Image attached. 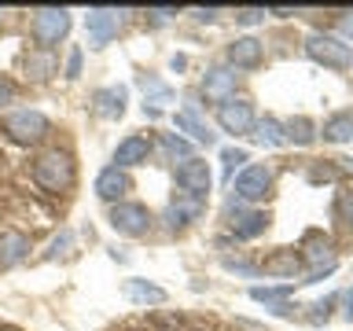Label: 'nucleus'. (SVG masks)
I'll list each match as a JSON object with an SVG mask.
<instances>
[{
    "label": "nucleus",
    "instance_id": "f257e3e1",
    "mask_svg": "<svg viewBox=\"0 0 353 331\" xmlns=\"http://www.w3.org/2000/svg\"><path fill=\"white\" fill-rule=\"evenodd\" d=\"M33 181H37L41 192H48V195H63V192H70V184H74V159L66 151H44L37 154V162H33Z\"/></svg>",
    "mask_w": 353,
    "mask_h": 331
},
{
    "label": "nucleus",
    "instance_id": "f03ea898",
    "mask_svg": "<svg viewBox=\"0 0 353 331\" xmlns=\"http://www.w3.org/2000/svg\"><path fill=\"white\" fill-rule=\"evenodd\" d=\"M305 52L313 63H324L331 70H350L353 66V52L350 44H342L339 37H327V33H309L305 37Z\"/></svg>",
    "mask_w": 353,
    "mask_h": 331
},
{
    "label": "nucleus",
    "instance_id": "7ed1b4c3",
    "mask_svg": "<svg viewBox=\"0 0 353 331\" xmlns=\"http://www.w3.org/2000/svg\"><path fill=\"white\" fill-rule=\"evenodd\" d=\"M48 118L41 114V110H30V107H22V110H11V114L4 118V132L15 143H37L48 137Z\"/></svg>",
    "mask_w": 353,
    "mask_h": 331
},
{
    "label": "nucleus",
    "instance_id": "20e7f679",
    "mask_svg": "<svg viewBox=\"0 0 353 331\" xmlns=\"http://www.w3.org/2000/svg\"><path fill=\"white\" fill-rule=\"evenodd\" d=\"M110 228L118 232V236H129V239H140L151 232V210L140 206V203H114L110 206Z\"/></svg>",
    "mask_w": 353,
    "mask_h": 331
},
{
    "label": "nucleus",
    "instance_id": "39448f33",
    "mask_svg": "<svg viewBox=\"0 0 353 331\" xmlns=\"http://www.w3.org/2000/svg\"><path fill=\"white\" fill-rule=\"evenodd\" d=\"M30 33H33V41H37V44L52 48V44H59L66 33H70V11H63V8H41V11H33Z\"/></svg>",
    "mask_w": 353,
    "mask_h": 331
},
{
    "label": "nucleus",
    "instance_id": "423d86ee",
    "mask_svg": "<svg viewBox=\"0 0 353 331\" xmlns=\"http://www.w3.org/2000/svg\"><path fill=\"white\" fill-rule=\"evenodd\" d=\"M298 254H302V265H309V283L327 276V272H335V250H331V239L320 236V232H309Z\"/></svg>",
    "mask_w": 353,
    "mask_h": 331
},
{
    "label": "nucleus",
    "instance_id": "0eeeda50",
    "mask_svg": "<svg viewBox=\"0 0 353 331\" xmlns=\"http://www.w3.org/2000/svg\"><path fill=\"white\" fill-rule=\"evenodd\" d=\"M176 184H181L188 195L203 199L210 192V184H214V177H210V166L192 154V159H184L181 166H176Z\"/></svg>",
    "mask_w": 353,
    "mask_h": 331
},
{
    "label": "nucleus",
    "instance_id": "6e6552de",
    "mask_svg": "<svg viewBox=\"0 0 353 331\" xmlns=\"http://www.w3.org/2000/svg\"><path fill=\"white\" fill-rule=\"evenodd\" d=\"M217 126L225 132H250L254 129V107L247 99H225V103H217Z\"/></svg>",
    "mask_w": 353,
    "mask_h": 331
},
{
    "label": "nucleus",
    "instance_id": "1a4fd4ad",
    "mask_svg": "<svg viewBox=\"0 0 353 331\" xmlns=\"http://www.w3.org/2000/svg\"><path fill=\"white\" fill-rule=\"evenodd\" d=\"M269 188H272V173L265 166H247L236 177V199H243V203H258V199L269 195Z\"/></svg>",
    "mask_w": 353,
    "mask_h": 331
},
{
    "label": "nucleus",
    "instance_id": "9d476101",
    "mask_svg": "<svg viewBox=\"0 0 353 331\" xmlns=\"http://www.w3.org/2000/svg\"><path fill=\"white\" fill-rule=\"evenodd\" d=\"M85 26H88V44H92V48H103V44L118 33V26H121V11L96 8V11L85 15Z\"/></svg>",
    "mask_w": 353,
    "mask_h": 331
},
{
    "label": "nucleus",
    "instance_id": "9b49d317",
    "mask_svg": "<svg viewBox=\"0 0 353 331\" xmlns=\"http://www.w3.org/2000/svg\"><path fill=\"white\" fill-rule=\"evenodd\" d=\"M129 177L125 170H118V166H107V170H99L96 177V195L103 199V203H121V195L129 192Z\"/></svg>",
    "mask_w": 353,
    "mask_h": 331
},
{
    "label": "nucleus",
    "instance_id": "f8f14e48",
    "mask_svg": "<svg viewBox=\"0 0 353 331\" xmlns=\"http://www.w3.org/2000/svg\"><path fill=\"white\" fill-rule=\"evenodd\" d=\"M203 92L210 99H217V103L232 99V96H236V70H232V66H214V70H206Z\"/></svg>",
    "mask_w": 353,
    "mask_h": 331
},
{
    "label": "nucleus",
    "instance_id": "ddd939ff",
    "mask_svg": "<svg viewBox=\"0 0 353 331\" xmlns=\"http://www.w3.org/2000/svg\"><path fill=\"white\" fill-rule=\"evenodd\" d=\"M148 154H151V140L148 137H125L114 148V166L118 170H125V166H140V162H148Z\"/></svg>",
    "mask_w": 353,
    "mask_h": 331
},
{
    "label": "nucleus",
    "instance_id": "4468645a",
    "mask_svg": "<svg viewBox=\"0 0 353 331\" xmlns=\"http://www.w3.org/2000/svg\"><path fill=\"white\" fill-rule=\"evenodd\" d=\"M228 63H232V70H236V66H243V70L258 66V63H261V41H258V37H239V41H232V44H228Z\"/></svg>",
    "mask_w": 353,
    "mask_h": 331
},
{
    "label": "nucleus",
    "instance_id": "2eb2a0df",
    "mask_svg": "<svg viewBox=\"0 0 353 331\" xmlns=\"http://www.w3.org/2000/svg\"><path fill=\"white\" fill-rule=\"evenodd\" d=\"M261 269L269 276H294L298 269H302V254H298L294 247H280L261 261Z\"/></svg>",
    "mask_w": 353,
    "mask_h": 331
},
{
    "label": "nucleus",
    "instance_id": "dca6fc26",
    "mask_svg": "<svg viewBox=\"0 0 353 331\" xmlns=\"http://www.w3.org/2000/svg\"><path fill=\"white\" fill-rule=\"evenodd\" d=\"M125 88L121 85H110V88H99V92L92 96L96 99V114L99 118H121L125 114Z\"/></svg>",
    "mask_w": 353,
    "mask_h": 331
},
{
    "label": "nucleus",
    "instance_id": "f3484780",
    "mask_svg": "<svg viewBox=\"0 0 353 331\" xmlns=\"http://www.w3.org/2000/svg\"><path fill=\"white\" fill-rule=\"evenodd\" d=\"M26 254H30V239L22 236V232H4V236H0V269L19 265Z\"/></svg>",
    "mask_w": 353,
    "mask_h": 331
},
{
    "label": "nucleus",
    "instance_id": "a211bd4d",
    "mask_svg": "<svg viewBox=\"0 0 353 331\" xmlns=\"http://www.w3.org/2000/svg\"><path fill=\"white\" fill-rule=\"evenodd\" d=\"M121 291H125V298L137 302V305H162L165 302V291L154 287V283H148V280H125Z\"/></svg>",
    "mask_w": 353,
    "mask_h": 331
},
{
    "label": "nucleus",
    "instance_id": "6ab92c4d",
    "mask_svg": "<svg viewBox=\"0 0 353 331\" xmlns=\"http://www.w3.org/2000/svg\"><path fill=\"white\" fill-rule=\"evenodd\" d=\"M203 214V199H195V195H188V199H181V203H170V210H165V221H170V228L176 232V228H184L192 217H199Z\"/></svg>",
    "mask_w": 353,
    "mask_h": 331
},
{
    "label": "nucleus",
    "instance_id": "aec40b11",
    "mask_svg": "<svg viewBox=\"0 0 353 331\" xmlns=\"http://www.w3.org/2000/svg\"><path fill=\"white\" fill-rule=\"evenodd\" d=\"M324 140L327 143H350L353 140V110H339L324 121Z\"/></svg>",
    "mask_w": 353,
    "mask_h": 331
},
{
    "label": "nucleus",
    "instance_id": "412c9836",
    "mask_svg": "<svg viewBox=\"0 0 353 331\" xmlns=\"http://www.w3.org/2000/svg\"><path fill=\"white\" fill-rule=\"evenodd\" d=\"M173 121H176V129L188 132V137H192L195 143H206V148L214 143V132H210V126L195 114V110H181V114H176Z\"/></svg>",
    "mask_w": 353,
    "mask_h": 331
},
{
    "label": "nucleus",
    "instance_id": "4be33fe9",
    "mask_svg": "<svg viewBox=\"0 0 353 331\" xmlns=\"http://www.w3.org/2000/svg\"><path fill=\"white\" fill-rule=\"evenodd\" d=\"M265 225H269V217H265L261 210H250V214H236V217H232V228H236V236H239V239L261 236Z\"/></svg>",
    "mask_w": 353,
    "mask_h": 331
},
{
    "label": "nucleus",
    "instance_id": "5701e85b",
    "mask_svg": "<svg viewBox=\"0 0 353 331\" xmlns=\"http://www.w3.org/2000/svg\"><path fill=\"white\" fill-rule=\"evenodd\" d=\"M55 74V55L52 48H41V52H30L26 55V77H33V81H44V77Z\"/></svg>",
    "mask_w": 353,
    "mask_h": 331
},
{
    "label": "nucleus",
    "instance_id": "b1692460",
    "mask_svg": "<svg viewBox=\"0 0 353 331\" xmlns=\"http://www.w3.org/2000/svg\"><path fill=\"white\" fill-rule=\"evenodd\" d=\"M140 85H143V92H151V96H148V103H143V110H151V114H159V110L173 99L170 85H162L159 77H140Z\"/></svg>",
    "mask_w": 353,
    "mask_h": 331
},
{
    "label": "nucleus",
    "instance_id": "393cba45",
    "mask_svg": "<svg viewBox=\"0 0 353 331\" xmlns=\"http://www.w3.org/2000/svg\"><path fill=\"white\" fill-rule=\"evenodd\" d=\"M283 137L291 143H298V148H309V143L316 140V132H313V121H309V118H291V121H287V129H283Z\"/></svg>",
    "mask_w": 353,
    "mask_h": 331
},
{
    "label": "nucleus",
    "instance_id": "a878e982",
    "mask_svg": "<svg viewBox=\"0 0 353 331\" xmlns=\"http://www.w3.org/2000/svg\"><path fill=\"white\" fill-rule=\"evenodd\" d=\"M258 132H254V137H258L265 148H280V143H287V137H283V126L276 118H265V121H258V126H254Z\"/></svg>",
    "mask_w": 353,
    "mask_h": 331
},
{
    "label": "nucleus",
    "instance_id": "bb28decb",
    "mask_svg": "<svg viewBox=\"0 0 353 331\" xmlns=\"http://www.w3.org/2000/svg\"><path fill=\"white\" fill-rule=\"evenodd\" d=\"M287 294H291V283H280V287H250L254 302H283Z\"/></svg>",
    "mask_w": 353,
    "mask_h": 331
},
{
    "label": "nucleus",
    "instance_id": "cd10ccee",
    "mask_svg": "<svg viewBox=\"0 0 353 331\" xmlns=\"http://www.w3.org/2000/svg\"><path fill=\"white\" fill-rule=\"evenodd\" d=\"M221 162H225V177H232V173H236V166L247 162V151H243V148H225V151H221Z\"/></svg>",
    "mask_w": 353,
    "mask_h": 331
},
{
    "label": "nucleus",
    "instance_id": "c85d7f7f",
    "mask_svg": "<svg viewBox=\"0 0 353 331\" xmlns=\"http://www.w3.org/2000/svg\"><path fill=\"white\" fill-rule=\"evenodd\" d=\"M70 243H74V232H70V228H63L59 236L52 239V247H48V254H44V258H55V254H66V247H70Z\"/></svg>",
    "mask_w": 353,
    "mask_h": 331
},
{
    "label": "nucleus",
    "instance_id": "c756f323",
    "mask_svg": "<svg viewBox=\"0 0 353 331\" xmlns=\"http://www.w3.org/2000/svg\"><path fill=\"white\" fill-rule=\"evenodd\" d=\"M339 214L353 228V192H339Z\"/></svg>",
    "mask_w": 353,
    "mask_h": 331
},
{
    "label": "nucleus",
    "instance_id": "7c9ffc66",
    "mask_svg": "<svg viewBox=\"0 0 353 331\" xmlns=\"http://www.w3.org/2000/svg\"><path fill=\"white\" fill-rule=\"evenodd\" d=\"M165 151L181 154V159H192V148H188V140H181V137H165Z\"/></svg>",
    "mask_w": 353,
    "mask_h": 331
},
{
    "label": "nucleus",
    "instance_id": "2f4dec72",
    "mask_svg": "<svg viewBox=\"0 0 353 331\" xmlns=\"http://www.w3.org/2000/svg\"><path fill=\"white\" fill-rule=\"evenodd\" d=\"M236 19L243 22V26H254V22H261V19H265V8H243Z\"/></svg>",
    "mask_w": 353,
    "mask_h": 331
},
{
    "label": "nucleus",
    "instance_id": "473e14b6",
    "mask_svg": "<svg viewBox=\"0 0 353 331\" xmlns=\"http://www.w3.org/2000/svg\"><path fill=\"white\" fill-rule=\"evenodd\" d=\"M81 74V48H70V59H66V77Z\"/></svg>",
    "mask_w": 353,
    "mask_h": 331
},
{
    "label": "nucleus",
    "instance_id": "72a5a7b5",
    "mask_svg": "<svg viewBox=\"0 0 353 331\" xmlns=\"http://www.w3.org/2000/svg\"><path fill=\"white\" fill-rule=\"evenodd\" d=\"M11 96H15V88H11V85L4 81V77H0V107L11 103Z\"/></svg>",
    "mask_w": 353,
    "mask_h": 331
},
{
    "label": "nucleus",
    "instance_id": "f704fd0d",
    "mask_svg": "<svg viewBox=\"0 0 353 331\" xmlns=\"http://www.w3.org/2000/svg\"><path fill=\"white\" fill-rule=\"evenodd\" d=\"M342 33H346V37H353V11H350V15H342Z\"/></svg>",
    "mask_w": 353,
    "mask_h": 331
},
{
    "label": "nucleus",
    "instance_id": "c9c22d12",
    "mask_svg": "<svg viewBox=\"0 0 353 331\" xmlns=\"http://www.w3.org/2000/svg\"><path fill=\"white\" fill-rule=\"evenodd\" d=\"M346 313L353 317V287H350V291H346Z\"/></svg>",
    "mask_w": 353,
    "mask_h": 331
}]
</instances>
